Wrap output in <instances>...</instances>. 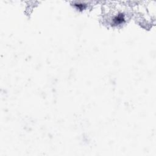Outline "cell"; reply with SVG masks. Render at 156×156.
I'll return each instance as SVG.
<instances>
[{"instance_id":"cell-1","label":"cell","mask_w":156,"mask_h":156,"mask_svg":"<svg viewBox=\"0 0 156 156\" xmlns=\"http://www.w3.org/2000/svg\"><path fill=\"white\" fill-rule=\"evenodd\" d=\"M125 22V16L123 13H119L112 18V23L115 25H121Z\"/></svg>"},{"instance_id":"cell-2","label":"cell","mask_w":156,"mask_h":156,"mask_svg":"<svg viewBox=\"0 0 156 156\" xmlns=\"http://www.w3.org/2000/svg\"><path fill=\"white\" fill-rule=\"evenodd\" d=\"M73 6H74L79 11H83L87 7V4L83 3H80V2H76L73 4Z\"/></svg>"}]
</instances>
